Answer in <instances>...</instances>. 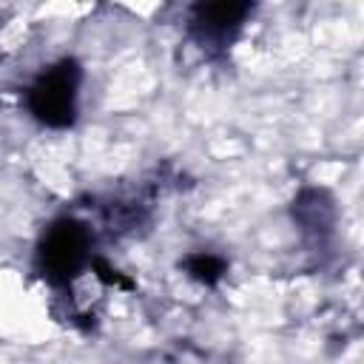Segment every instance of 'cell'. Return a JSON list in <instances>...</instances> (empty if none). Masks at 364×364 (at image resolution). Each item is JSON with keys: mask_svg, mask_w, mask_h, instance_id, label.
<instances>
[{"mask_svg": "<svg viewBox=\"0 0 364 364\" xmlns=\"http://www.w3.org/2000/svg\"><path fill=\"white\" fill-rule=\"evenodd\" d=\"M179 267L185 270L188 279H193V282H199V284H205V287L219 284L222 276L228 273V262H225L222 256H216V253H208V250L188 253V256L179 262Z\"/></svg>", "mask_w": 364, "mask_h": 364, "instance_id": "5", "label": "cell"}, {"mask_svg": "<svg viewBox=\"0 0 364 364\" xmlns=\"http://www.w3.org/2000/svg\"><path fill=\"white\" fill-rule=\"evenodd\" d=\"M91 270H94V276H97L102 284L122 287V290H131V287H134V282H131V279H125L119 270H114V267H111V264H105L102 259H94V262H91Z\"/></svg>", "mask_w": 364, "mask_h": 364, "instance_id": "6", "label": "cell"}, {"mask_svg": "<svg viewBox=\"0 0 364 364\" xmlns=\"http://www.w3.org/2000/svg\"><path fill=\"white\" fill-rule=\"evenodd\" d=\"M82 68L74 57H63L43 68L26 88V111L43 128H71L80 111Z\"/></svg>", "mask_w": 364, "mask_h": 364, "instance_id": "1", "label": "cell"}, {"mask_svg": "<svg viewBox=\"0 0 364 364\" xmlns=\"http://www.w3.org/2000/svg\"><path fill=\"white\" fill-rule=\"evenodd\" d=\"M253 14L250 3L239 0H222V3H196L188 11V28L191 37L205 48H225L236 40L247 17Z\"/></svg>", "mask_w": 364, "mask_h": 364, "instance_id": "3", "label": "cell"}, {"mask_svg": "<svg viewBox=\"0 0 364 364\" xmlns=\"http://www.w3.org/2000/svg\"><path fill=\"white\" fill-rule=\"evenodd\" d=\"M293 219L304 233H327L336 222V202L324 188H304L293 199Z\"/></svg>", "mask_w": 364, "mask_h": 364, "instance_id": "4", "label": "cell"}, {"mask_svg": "<svg viewBox=\"0 0 364 364\" xmlns=\"http://www.w3.org/2000/svg\"><path fill=\"white\" fill-rule=\"evenodd\" d=\"M91 262V230L74 216L54 219L34 250L37 276L57 287L74 282Z\"/></svg>", "mask_w": 364, "mask_h": 364, "instance_id": "2", "label": "cell"}]
</instances>
